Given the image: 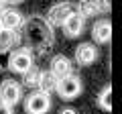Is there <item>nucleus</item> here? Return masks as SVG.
I'll use <instances>...</instances> for the list:
<instances>
[{"label": "nucleus", "instance_id": "obj_1", "mask_svg": "<svg viewBox=\"0 0 122 114\" xmlns=\"http://www.w3.org/2000/svg\"><path fill=\"white\" fill-rule=\"evenodd\" d=\"M22 26H25V39L29 41L30 47L47 49L49 45H53V29L45 18L30 16L26 22H22Z\"/></svg>", "mask_w": 122, "mask_h": 114}, {"label": "nucleus", "instance_id": "obj_2", "mask_svg": "<svg viewBox=\"0 0 122 114\" xmlns=\"http://www.w3.org/2000/svg\"><path fill=\"white\" fill-rule=\"evenodd\" d=\"M33 67V53L29 47H20L14 49L8 57V69L12 73H25Z\"/></svg>", "mask_w": 122, "mask_h": 114}, {"label": "nucleus", "instance_id": "obj_3", "mask_svg": "<svg viewBox=\"0 0 122 114\" xmlns=\"http://www.w3.org/2000/svg\"><path fill=\"white\" fill-rule=\"evenodd\" d=\"M81 90H83L81 79H79L75 73H71V75H67V78H63V79L57 82V90L55 92L59 94L63 100H75V98L81 94Z\"/></svg>", "mask_w": 122, "mask_h": 114}, {"label": "nucleus", "instance_id": "obj_4", "mask_svg": "<svg viewBox=\"0 0 122 114\" xmlns=\"http://www.w3.org/2000/svg\"><path fill=\"white\" fill-rule=\"evenodd\" d=\"M26 114H47L51 110V96L43 92H30L25 100Z\"/></svg>", "mask_w": 122, "mask_h": 114}, {"label": "nucleus", "instance_id": "obj_5", "mask_svg": "<svg viewBox=\"0 0 122 114\" xmlns=\"http://www.w3.org/2000/svg\"><path fill=\"white\" fill-rule=\"evenodd\" d=\"M22 98V88L20 83L14 79H4L0 83V102H4L8 106H16Z\"/></svg>", "mask_w": 122, "mask_h": 114}, {"label": "nucleus", "instance_id": "obj_6", "mask_svg": "<svg viewBox=\"0 0 122 114\" xmlns=\"http://www.w3.org/2000/svg\"><path fill=\"white\" fill-rule=\"evenodd\" d=\"M71 12H73V6H71L69 2H57V4H53L51 8H49L45 21H47L51 26H61L63 21H65Z\"/></svg>", "mask_w": 122, "mask_h": 114}, {"label": "nucleus", "instance_id": "obj_7", "mask_svg": "<svg viewBox=\"0 0 122 114\" xmlns=\"http://www.w3.org/2000/svg\"><path fill=\"white\" fill-rule=\"evenodd\" d=\"M83 26H86V18L79 16L77 12H71L69 16L63 21V25H61V29H63V33H65V37H69V39H75V37H79L83 33Z\"/></svg>", "mask_w": 122, "mask_h": 114}, {"label": "nucleus", "instance_id": "obj_8", "mask_svg": "<svg viewBox=\"0 0 122 114\" xmlns=\"http://www.w3.org/2000/svg\"><path fill=\"white\" fill-rule=\"evenodd\" d=\"M25 18L18 12L16 8H4L0 12V29H6V31H16L20 29Z\"/></svg>", "mask_w": 122, "mask_h": 114}, {"label": "nucleus", "instance_id": "obj_9", "mask_svg": "<svg viewBox=\"0 0 122 114\" xmlns=\"http://www.w3.org/2000/svg\"><path fill=\"white\" fill-rule=\"evenodd\" d=\"M49 71H51L57 79H63V78H67V75L73 73V63H71V59L65 57V55H55L51 59V69Z\"/></svg>", "mask_w": 122, "mask_h": 114}, {"label": "nucleus", "instance_id": "obj_10", "mask_svg": "<svg viewBox=\"0 0 122 114\" xmlns=\"http://www.w3.org/2000/svg\"><path fill=\"white\" fill-rule=\"evenodd\" d=\"M98 59V49L92 43H81L75 47V63L77 65H92Z\"/></svg>", "mask_w": 122, "mask_h": 114}, {"label": "nucleus", "instance_id": "obj_11", "mask_svg": "<svg viewBox=\"0 0 122 114\" xmlns=\"http://www.w3.org/2000/svg\"><path fill=\"white\" fill-rule=\"evenodd\" d=\"M92 37H94V41L98 45L110 43V39H112V25H110L108 18H102V21H98L92 26Z\"/></svg>", "mask_w": 122, "mask_h": 114}, {"label": "nucleus", "instance_id": "obj_12", "mask_svg": "<svg viewBox=\"0 0 122 114\" xmlns=\"http://www.w3.org/2000/svg\"><path fill=\"white\" fill-rule=\"evenodd\" d=\"M57 82L59 79L55 78V75L51 73V71H41V78H39V92H43V94H49L51 96L53 92L57 90Z\"/></svg>", "mask_w": 122, "mask_h": 114}, {"label": "nucleus", "instance_id": "obj_13", "mask_svg": "<svg viewBox=\"0 0 122 114\" xmlns=\"http://www.w3.org/2000/svg\"><path fill=\"white\" fill-rule=\"evenodd\" d=\"M20 41V37L14 31H6V29H0V53H8L14 45Z\"/></svg>", "mask_w": 122, "mask_h": 114}, {"label": "nucleus", "instance_id": "obj_14", "mask_svg": "<svg viewBox=\"0 0 122 114\" xmlns=\"http://www.w3.org/2000/svg\"><path fill=\"white\" fill-rule=\"evenodd\" d=\"M100 12V6H98V0H79L77 2V14L83 18L94 16V14Z\"/></svg>", "mask_w": 122, "mask_h": 114}, {"label": "nucleus", "instance_id": "obj_15", "mask_svg": "<svg viewBox=\"0 0 122 114\" xmlns=\"http://www.w3.org/2000/svg\"><path fill=\"white\" fill-rule=\"evenodd\" d=\"M98 106H100L104 112H110L112 110V86H106L100 94H98Z\"/></svg>", "mask_w": 122, "mask_h": 114}, {"label": "nucleus", "instance_id": "obj_16", "mask_svg": "<svg viewBox=\"0 0 122 114\" xmlns=\"http://www.w3.org/2000/svg\"><path fill=\"white\" fill-rule=\"evenodd\" d=\"M25 79H22V82H25V86H29V88H37V86H39V78H41V69L39 67H30L29 71H25Z\"/></svg>", "mask_w": 122, "mask_h": 114}, {"label": "nucleus", "instance_id": "obj_17", "mask_svg": "<svg viewBox=\"0 0 122 114\" xmlns=\"http://www.w3.org/2000/svg\"><path fill=\"white\" fill-rule=\"evenodd\" d=\"M100 12H110V0H98Z\"/></svg>", "mask_w": 122, "mask_h": 114}, {"label": "nucleus", "instance_id": "obj_18", "mask_svg": "<svg viewBox=\"0 0 122 114\" xmlns=\"http://www.w3.org/2000/svg\"><path fill=\"white\" fill-rule=\"evenodd\" d=\"M0 114H12V106L4 104V102H0Z\"/></svg>", "mask_w": 122, "mask_h": 114}, {"label": "nucleus", "instance_id": "obj_19", "mask_svg": "<svg viewBox=\"0 0 122 114\" xmlns=\"http://www.w3.org/2000/svg\"><path fill=\"white\" fill-rule=\"evenodd\" d=\"M59 114H77V110H75V108H63Z\"/></svg>", "mask_w": 122, "mask_h": 114}, {"label": "nucleus", "instance_id": "obj_20", "mask_svg": "<svg viewBox=\"0 0 122 114\" xmlns=\"http://www.w3.org/2000/svg\"><path fill=\"white\" fill-rule=\"evenodd\" d=\"M4 2H10V4H20L22 0H4Z\"/></svg>", "mask_w": 122, "mask_h": 114}, {"label": "nucleus", "instance_id": "obj_21", "mask_svg": "<svg viewBox=\"0 0 122 114\" xmlns=\"http://www.w3.org/2000/svg\"><path fill=\"white\" fill-rule=\"evenodd\" d=\"M4 4H6L4 0H0V12H2V10H4Z\"/></svg>", "mask_w": 122, "mask_h": 114}]
</instances>
